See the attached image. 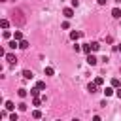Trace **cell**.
<instances>
[{"label":"cell","mask_w":121,"mask_h":121,"mask_svg":"<svg viewBox=\"0 0 121 121\" xmlns=\"http://www.w3.org/2000/svg\"><path fill=\"white\" fill-rule=\"evenodd\" d=\"M43 74H45V76H53V74H55V70H53L51 66H45V70H43Z\"/></svg>","instance_id":"obj_15"},{"label":"cell","mask_w":121,"mask_h":121,"mask_svg":"<svg viewBox=\"0 0 121 121\" xmlns=\"http://www.w3.org/2000/svg\"><path fill=\"white\" fill-rule=\"evenodd\" d=\"M9 119H11V121H17V119H19V115H17L15 112H11V113H9Z\"/></svg>","instance_id":"obj_23"},{"label":"cell","mask_w":121,"mask_h":121,"mask_svg":"<svg viewBox=\"0 0 121 121\" xmlns=\"http://www.w3.org/2000/svg\"><path fill=\"white\" fill-rule=\"evenodd\" d=\"M19 110H21V112H25V110H26V104H25V102H21V104H19Z\"/></svg>","instance_id":"obj_25"},{"label":"cell","mask_w":121,"mask_h":121,"mask_svg":"<svg viewBox=\"0 0 121 121\" xmlns=\"http://www.w3.org/2000/svg\"><path fill=\"white\" fill-rule=\"evenodd\" d=\"M115 96H117V98H121V87H117V89H115Z\"/></svg>","instance_id":"obj_26"},{"label":"cell","mask_w":121,"mask_h":121,"mask_svg":"<svg viewBox=\"0 0 121 121\" xmlns=\"http://www.w3.org/2000/svg\"><path fill=\"white\" fill-rule=\"evenodd\" d=\"M32 117H34V119H40V117H42V112H40V110H34V112H32Z\"/></svg>","instance_id":"obj_20"},{"label":"cell","mask_w":121,"mask_h":121,"mask_svg":"<svg viewBox=\"0 0 121 121\" xmlns=\"http://www.w3.org/2000/svg\"><path fill=\"white\" fill-rule=\"evenodd\" d=\"M2 36L8 40V38H11V32H9V30H4V34H2Z\"/></svg>","instance_id":"obj_24"},{"label":"cell","mask_w":121,"mask_h":121,"mask_svg":"<svg viewBox=\"0 0 121 121\" xmlns=\"http://www.w3.org/2000/svg\"><path fill=\"white\" fill-rule=\"evenodd\" d=\"M4 57H6V60H8L9 64H15V62H17V59H15V55H13V53H6Z\"/></svg>","instance_id":"obj_4"},{"label":"cell","mask_w":121,"mask_h":121,"mask_svg":"<svg viewBox=\"0 0 121 121\" xmlns=\"http://www.w3.org/2000/svg\"><path fill=\"white\" fill-rule=\"evenodd\" d=\"M96 89H98V85H96V83H95V81H93V83H89V85H87V91H89V93H96Z\"/></svg>","instance_id":"obj_7"},{"label":"cell","mask_w":121,"mask_h":121,"mask_svg":"<svg viewBox=\"0 0 121 121\" xmlns=\"http://www.w3.org/2000/svg\"><path fill=\"white\" fill-rule=\"evenodd\" d=\"M81 36H83V32H78V30H72V32H70V40H74V42L79 40Z\"/></svg>","instance_id":"obj_3"},{"label":"cell","mask_w":121,"mask_h":121,"mask_svg":"<svg viewBox=\"0 0 121 121\" xmlns=\"http://www.w3.org/2000/svg\"><path fill=\"white\" fill-rule=\"evenodd\" d=\"M96 2H98L100 6H104V4H106V0H96Z\"/></svg>","instance_id":"obj_27"},{"label":"cell","mask_w":121,"mask_h":121,"mask_svg":"<svg viewBox=\"0 0 121 121\" xmlns=\"http://www.w3.org/2000/svg\"><path fill=\"white\" fill-rule=\"evenodd\" d=\"M17 95H19L21 98H25V96L28 95V91H26V89H19V91H17Z\"/></svg>","instance_id":"obj_19"},{"label":"cell","mask_w":121,"mask_h":121,"mask_svg":"<svg viewBox=\"0 0 121 121\" xmlns=\"http://www.w3.org/2000/svg\"><path fill=\"white\" fill-rule=\"evenodd\" d=\"M113 49H115V51H121V43H119V45H115Z\"/></svg>","instance_id":"obj_28"},{"label":"cell","mask_w":121,"mask_h":121,"mask_svg":"<svg viewBox=\"0 0 121 121\" xmlns=\"http://www.w3.org/2000/svg\"><path fill=\"white\" fill-rule=\"evenodd\" d=\"M13 38L21 42V40H23V32H21V30H15V32H13Z\"/></svg>","instance_id":"obj_12"},{"label":"cell","mask_w":121,"mask_h":121,"mask_svg":"<svg viewBox=\"0 0 121 121\" xmlns=\"http://www.w3.org/2000/svg\"><path fill=\"white\" fill-rule=\"evenodd\" d=\"M0 26H2V28H8V26H9L8 19H2V21H0Z\"/></svg>","instance_id":"obj_21"},{"label":"cell","mask_w":121,"mask_h":121,"mask_svg":"<svg viewBox=\"0 0 121 121\" xmlns=\"http://www.w3.org/2000/svg\"><path fill=\"white\" fill-rule=\"evenodd\" d=\"M112 87H115V89H117V87H121V81H119L117 78H113V79H112Z\"/></svg>","instance_id":"obj_17"},{"label":"cell","mask_w":121,"mask_h":121,"mask_svg":"<svg viewBox=\"0 0 121 121\" xmlns=\"http://www.w3.org/2000/svg\"><path fill=\"white\" fill-rule=\"evenodd\" d=\"M36 87L40 91H45V81H36Z\"/></svg>","instance_id":"obj_18"},{"label":"cell","mask_w":121,"mask_h":121,"mask_svg":"<svg viewBox=\"0 0 121 121\" xmlns=\"http://www.w3.org/2000/svg\"><path fill=\"white\" fill-rule=\"evenodd\" d=\"M98 49H100V43H98V42H91V51L95 53V51H98Z\"/></svg>","instance_id":"obj_9"},{"label":"cell","mask_w":121,"mask_h":121,"mask_svg":"<svg viewBox=\"0 0 121 121\" xmlns=\"http://www.w3.org/2000/svg\"><path fill=\"white\" fill-rule=\"evenodd\" d=\"M119 25H121V21H119Z\"/></svg>","instance_id":"obj_29"},{"label":"cell","mask_w":121,"mask_h":121,"mask_svg":"<svg viewBox=\"0 0 121 121\" xmlns=\"http://www.w3.org/2000/svg\"><path fill=\"white\" fill-rule=\"evenodd\" d=\"M104 95H106V96L115 95V87H106V89H104Z\"/></svg>","instance_id":"obj_8"},{"label":"cell","mask_w":121,"mask_h":121,"mask_svg":"<svg viewBox=\"0 0 121 121\" xmlns=\"http://www.w3.org/2000/svg\"><path fill=\"white\" fill-rule=\"evenodd\" d=\"M8 47H9V49H15V47H19V40H15V38H13L11 42H8Z\"/></svg>","instance_id":"obj_6"},{"label":"cell","mask_w":121,"mask_h":121,"mask_svg":"<svg viewBox=\"0 0 121 121\" xmlns=\"http://www.w3.org/2000/svg\"><path fill=\"white\" fill-rule=\"evenodd\" d=\"M112 17L121 19V9H119V8H113V9H112Z\"/></svg>","instance_id":"obj_5"},{"label":"cell","mask_w":121,"mask_h":121,"mask_svg":"<svg viewBox=\"0 0 121 121\" xmlns=\"http://www.w3.org/2000/svg\"><path fill=\"white\" fill-rule=\"evenodd\" d=\"M23 78L25 79H32V70H23Z\"/></svg>","instance_id":"obj_10"},{"label":"cell","mask_w":121,"mask_h":121,"mask_svg":"<svg viewBox=\"0 0 121 121\" xmlns=\"http://www.w3.org/2000/svg\"><path fill=\"white\" fill-rule=\"evenodd\" d=\"M30 96H40V89L38 87H32L30 89Z\"/></svg>","instance_id":"obj_16"},{"label":"cell","mask_w":121,"mask_h":121,"mask_svg":"<svg viewBox=\"0 0 121 121\" xmlns=\"http://www.w3.org/2000/svg\"><path fill=\"white\" fill-rule=\"evenodd\" d=\"M6 110H8V112H13V110H15V104H13L11 100H8V102H6Z\"/></svg>","instance_id":"obj_11"},{"label":"cell","mask_w":121,"mask_h":121,"mask_svg":"<svg viewBox=\"0 0 121 121\" xmlns=\"http://www.w3.org/2000/svg\"><path fill=\"white\" fill-rule=\"evenodd\" d=\"M95 83L100 87V85H104V78H95Z\"/></svg>","instance_id":"obj_22"},{"label":"cell","mask_w":121,"mask_h":121,"mask_svg":"<svg viewBox=\"0 0 121 121\" xmlns=\"http://www.w3.org/2000/svg\"><path fill=\"white\" fill-rule=\"evenodd\" d=\"M81 51H83V53H87V55H89V53H93V51H91V43H85V45L81 47Z\"/></svg>","instance_id":"obj_14"},{"label":"cell","mask_w":121,"mask_h":121,"mask_svg":"<svg viewBox=\"0 0 121 121\" xmlns=\"http://www.w3.org/2000/svg\"><path fill=\"white\" fill-rule=\"evenodd\" d=\"M19 49H28V42L26 40H21L19 42Z\"/></svg>","instance_id":"obj_13"},{"label":"cell","mask_w":121,"mask_h":121,"mask_svg":"<svg viewBox=\"0 0 121 121\" xmlns=\"http://www.w3.org/2000/svg\"><path fill=\"white\" fill-rule=\"evenodd\" d=\"M62 15H64L66 19H72V17H74V8H64V9H62Z\"/></svg>","instance_id":"obj_1"},{"label":"cell","mask_w":121,"mask_h":121,"mask_svg":"<svg viewBox=\"0 0 121 121\" xmlns=\"http://www.w3.org/2000/svg\"><path fill=\"white\" fill-rule=\"evenodd\" d=\"M96 62H98V59H96L93 53H89V55H87V64H89V66H95Z\"/></svg>","instance_id":"obj_2"}]
</instances>
